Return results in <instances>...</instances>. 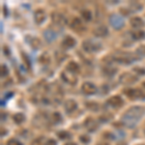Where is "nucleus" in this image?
<instances>
[{"mask_svg":"<svg viewBox=\"0 0 145 145\" xmlns=\"http://www.w3.org/2000/svg\"><path fill=\"white\" fill-rule=\"evenodd\" d=\"M124 10H125V8L121 9V11H122V12H124ZM129 14H130V12H125V15H129Z\"/></svg>","mask_w":145,"mask_h":145,"instance_id":"a19ab883","label":"nucleus"},{"mask_svg":"<svg viewBox=\"0 0 145 145\" xmlns=\"http://www.w3.org/2000/svg\"><path fill=\"white\" fill-rule=\"evenodd\" d=\"M65 110L67 113H72L78 108V104L74 100H67L64 105Z\"/></svg>","mask_w":145,"mask_h":145,"instance_id":"dca6fc26","label":"nucleus"},{"mask_svg":"<svg viewBox=\"0 0 145 145\" xmlns=\"http://www.w3.org/2000/svg\"><path fill=\"white\" fill-rule=\"evenodd\" d=\"M107 104L112 107H120L123 106L124 101L122 98L119 97V96H113V97H111L110 99H108Z\"/></svg>","mask_w":145,"mask_h":145,"instance_id":"ddd939ff","label":"nucleus"},{"mask_svg":"<svg viewBox=\"0 0 145 145\" xmlns=\"http://www.w3.org/2000/svg\"><path fill=\"white\" fill-rule=\"evenodd\" d=\"M61 78L66 83L70 84V85H74V84H76V82H78L76 76L74 74H72V72L68 71H64L61 72Z\"/></svg>","mask_w":145,"mask_h":145,"instance_id":"0eeeda50","label":"nucleus"},{"mask_svg":"<svg viewBox=\"0 0 145 145\" xmlns=\"http://www.w3.org/2000/svg\"><path fill=\"white\" fill-rule=\"evenodd\" d=\"M85 106L91 111H98L99 110V105L95 102H87L85 104Z\"/></svg>","mask_w":145,"mask_h":145,"instance_id":"393cba45","label":"nucleus"},{"mask_svg":"<svg viewBox=\"0 0 145 145\" xmlns=\"http://www.w3.org/2000/svg\"><path fill=\"white\" fill-rule=\"evenodd\" d=\"M134 72H137V74H140V76H143V74H145V69H144V68L135 67V68H134Z\"/></svg>","mask_w":145,"mask_h":145,"instance_id":"2f4dec72","label":"nucleus"},{"mask_svg":"<svg viewBox=\"0 0 145 145\" xmlns=\"http://www.w3.org/2000/svg\"><path fill=\"white\" fill-rule=\"evenodd\" d=\"M81 91L85 95H94L97 92V87L91 82H84L81 86Z\"/></svg>","mask_w":145,"mask_h":145,"instance_id":"1a4fd4ad","label":"nucleus"},{"mask_svg":"<svg viewBox=\"0 0 145 145\" xmlns=\"http://www.w3.org/2000/svg\"><path fill=\"white\" fill-rule=\"evenodd\" d=\"M112 116L110 114H105V115H101L99 119L100 121H102V122H107V121H109L111 119Z\"/></svg>","mask_w":145,"mask_h":145,"instance_id":"7c9ffc66","label":"nucleus"},{"mask_svg":"<svg viewBox=\"0 0 145 145\" xmlns=\"http://www.w3.org/2000/svg\"><path fill=\"white\" fill-rule=\"evenodd\" d=\"M7 145H22V144L17 139H10L7 142Z\"/></svg>","mask_w":145,"mask_h":145,"instance_id":"72a5a7b5","label":"nucleus"},{"mask_svg":"<svg viewBox=\"0 0 145 145\" xmlns=\"http://www.w3.org/2000/svg\"><path fill=\"white\" fill-rule=\"evenodd\" d=\"M66 70L68 72H72V74H78V72H80L79 65L76 62H74V61H70L69 63H68V65L66 67Z\"/></svg>","mask_w":145,"mask_h":145,"instance_id":"f3484780","label":"nucleus"},{"mask_svg":"<svg viewBox=\"0 0 145 145\" xmlns=\"http://www.w3.org/2000/svg\"><path fill=\"white\" fill-rule=\"evenodd\" d=\"M46 145H57V142L55 141L54 139H48V141L46 142Z\"/></svg>","mask_w":145,"mask_h":145,"instance_id":"e433bc0d","label":"nucleus"},{"mask_svg":"<svg viewBox=\"0 0 145 145\" xmlns=\"http://www.w3.org/2000/svg\"><path fill=\"white\" fill-rule=\"evenodd\" d=\"M82 48H83V50L88 53L97 52V51H100L102 50V44L98 41H94V40H92V39H88L83 42Z\"/></svg>","mask_w":145,"mask_h":145,"instance_id":"f03ea898","label":"nucleus"},{"mask_svg":"<svg viewBox=\"0 0 145 145\" xmlns=\"http://www.w3.org/2000/svg\"><path fill=\"white\" fill-rule=\"evenodd\" d=\"M46 12L44 11L43 9H38V10L34 13V20L38 25L42 24V23L46 20Z\"/></svg>","mask_w":145,"mask_h":145,"instance_id":"9b49d317","label":"nucleus"},{"mask_svg":"<svg viewBox=\"0 0 145 145\" xmlns=\"http://www.w3.org/2000/svg\"><path fill=\"white\" fill-rule=\"evenodd\" d=\"M104 137H106V138H107V139H113L114 137H115L112 133H109V132H106V134L104 135Z\"/></svg>","mask_w":145,"mask_h":145,"instance_id":"f704fd0d","label":"nucleus"},{"mask_svg":"<svg viewBox=\"0 0 145 145\" xmlns=\"http://www.w3.org/2000/svg\"><path fill=\"white\" fill-rule=\"evenodd\" d=\"M65 145H76V143H72V142H69V143H67V144H65Z\"/></svg>","mask_w":145,"mask_h":145,"instance_id":"79ce46f5","label":"nucleus"},{"mask_svg":"<svg viewBox=\"0 0 145 145\" xmlns=\"http://www.w3.org/2000/svg\"><path fill=\"white\" fill-rule=\"evenodd\" d=\"M79 139H80V141L83 142V143H88V142L90 141V137H88V135H81V137H79Z\"/></svg>","mask_w":145,"mask_h":145,"instance_id":"473e14b6","label":"nucleus"},{"mask_svg":"<svg viewBox=\"0 0 145 145\" xmlns=\"http://www.w3.org/2000/svg\"><path fill=\"white\" fill-rule=\"evenodd\" d=\"M51 20L54 24L58 25V26H64L67 23V18L64 15H62L61 13H57V12H54L51 15Z\"/></svg>","mask_w":145,"mask_h":145,"instance_id":"423d86ee","label":"nucleus"},{"mask_svg":"<svg viewBox=\"0 0 145 145\" xmlns=\"http://www.w3.org/2000/svg\"><path fill=\"white\" fill-rule=\"evenodd\" d=\"M103 72L107 76H113L117 72V69L114 68L112 65H106V67L103 68Z\"/></svg>","mask_w":145,"mask_h":145,"instance_id":"aec40b11","label":"nucleus"},{"mask_svg":"<svg viewBox=\"0 0 145 145\" xmlns=\"http://www.w3.org/2000/svg\"><path fill=\"white\" fill-rule=\"evenodd\" d=\"M39 62L43 65H48V63L50 62V55H48V53H44V54H42L39 58Z\"/></svg>","mask_w":145,"mask_h":145,"instance_id":"bb28decb","label":"nucleus"},{"mask_svg":"<svg viewBox=\"0 0 145 145\" xmlns=\"http://www.w3.org/2000/svg\"><path fill=\"white\" fill-rule=\"evenodd\" d=\"M28 39H29V40H27L28 44H29L30 46H31L33 50H39L42 46L41 40L39 38H37V37H28Z\"/></svg>","mask_w":145,"mask_h":145,"instance_id":"a211bd4d","label":"nucleus"},{"mask_svg":"<svg viewBox=\"0 0 145 145\" xmlns=\"http://www.w3.org/2000/svg\"><path fill=\"white\" fill-rule=\"evenodd\" d=\"M142 86H143V87L145 88V81H144V82H143V83H142Z\"/></svg>","mask_w":145,"mask_h":145,"instance_id":"37998d69","label":"nucleus"},{"mask_svg":"<svg viewBox=\"0 0 145 145\" xmlns=\"http://www.w3.org/2000/svg\"><path fill=\"white\" fill-rule=\"evenodd\" d=\"M97 145H109L107 142H100V143H98Z\"/></svg>","mask_w":145,"mask_h":145,"instance_id":"58836bf2","label":"nucleus"},{"mask_svg":"<svg viewBox=\"0 0 145 145\" xmlns=\"http://www.w3.org/2000/svg\"><path fill=\"white\" fill-rule=\"evenodd\" d=\"M130 23L132 25V27L134 28H141L144 26V22L141 18L139 17H134L131 18Z\"/></svg>","mask_w":145,"mask_h":145,"instance_id":"6ab92c4d","label":"nucleus"},{"mask_svg":"<svg viewBox=\"0 0 145 145\" xmlns=\"http://www.w3.org/2000/svg\"><path fill=\"white\" fill-rule=\"evenodd\" d=\"M137 54L142 57H145V45L143 46H139L137 50Z\"/></svg>","mask_w":145,"mask_h":145,"instance_id":"c756f323","label":"nucleus"},{"mask_svg":"<svg viewBox=\"0 0 145 145\" xmlns=\"http://www.w3.org/2000/svg\"><path fill=\"white\" fill-rule=\"evenodd\" d=\"M50 120H51V122H52L53 124H58V123H60V122L62 121V116H61V114H60L59 112H54V113H52V115H51Z\"/></svg>","mask_w":145,"mask_h":145,"instance_id":"b1692460","label":"nucleus"},{"mask_svg":"<svg viewBox=\"0 0 145 145\" xmlns=\"http://www.w3.org/2000/svg\"><path fill=\"white\" fill-rule=\"evenodd\" d=\"M76 45V41L74 38H72V36H66L64 38L62 42V46L64 48H67V50H69V48H72L74 46Z\"/></svg>","mask_w":145,"mask_h":145,"instance_id":"2eb2a0df","label":"nucleus"},{"mask_svg":"<svg viewBox=\"0 0 145 145\" xmlns=\"http://www.w3.org/2000/svg\"><path fill=\"white\" fill-rule=\"evenodd\" d=\"M114 60H115V62H118V63H120V64L130 65L134 62L135 57L128 54V53H123V54H121V55L114 56Z\"/></svg>","mask_w":145,"mask_h":145,"instance_id":"39448f33","label":"nucleus"},{"mask_svg":"<svg viewBox=\"0 0 145 145\" xmlns=\"http://www.w3.org/2000/svg\"><path fill=\"white\" fill-rule=\"evenodd\" d=\"M22 58H23V60H24V62H25V64H26V66L28 68H30V61H29V59H28V57L26 58V55H25L24 53H22Z\"/></svg>","mask_w":145,"mask_h":145,"instance_id":"c9c22d12","label":"nucleus"},{"mask_svg":"<svg viewBox=\"0 0 145 145\" xmlns=\"http://www.w3.org/2000/svg\"><path fill=\"white\" fill-rule=\"evenodd\" d=\"M32 145H43V144H42V140H41V138H38V139L35 140V141H33V143H32Z\"/></svg>","mask_w":145,"mask_h":145,"instance_id":"4c0bfd02","label":"nucleus"},{"mask_svg":"<svg viewBox=\"0 0 145 145\" xmlns=\"http://www.w3.org/2000/svg\"><path fill=\"white\" fill-rule=\"evenodd\" d=\"M117 145H128V144L126 143L125 141H120V142H119V143H118Z\"/></svg>","mask_w":145,"mask_h":145,"instance_id":"ea45409f","label":"nucleus"},{"mask_svg":"<svg viewBox=\"0 0 145 145\" xmlns=\"http://www.w3.org/2000/svg\"><path fill=\"white\" fill-rule=\"evenodd\" d=\"M93 33H94L95 36L100 37V38H103V37H106L108 34V29L106 25H99L93 30Z\"/></svg>","mask_w":145,"mask_h":145,"instance_id":"f8f14e48","label":"nucleus"},{"mask_svg":"<svg viewBox=\"0 0 145 145\" xmlns=\"http://www.w3.org/2000/svg\"><path fill=\"white\" fill-rule=\"evenodd\" d=\"M108 20H109V24L116 30H120L125 26V20H124V18L121 15L112 14L110 17H109Z\"/></svg>","mask_w":145,"mask_h":145,"instance_id":"7ed1b4c3","label":"nucleus"},{"mask_svg":"<svg viewBox=\"0 0 145 145\" xmlns=\"http://www.w3.org/2000/svg\"><path fill=\"white\" fill-rule=\"evenodd\" d=\"M9 74V69L6 65H1V78H6Z\"/></svg>","mask_w":145,"mask_h":145,"instance_id":"c85d7f7f","label":"nucleus"},{"mask_svg":"<svg viewBox=\"0 0 145 145\" xmlns=\"http://www.w3.org/2000/svg\"><path fill=\"white\" fill-rule=\"evenodd\" d=\"M133 40L135 41H140V40H143L145 38V31L142 30H137V31H134L131 34Z\"/></svg>","mask_w":145,"mask_h":145,"instance_id":"412c9836","label":"nucleus"},{"mask_svg":"<svg viewBox=\"0 0 145 145\" xmlns=\"http://www.w3.org/2000/svg\"><path fill=\"white\" fill-rule=\"evenodd\" d=\"M84 126H85V128L87 129L88 132H95V131L98 129V127H99L95 119L90 118V117L85 120V122H84Z\"/></svg>","mask_w":145,"mask_h":145,"instance_id":"4468645a","label":"nucleus"},{"mask_svg":"<svg viewBox=\"0 0 145 145\" xmlns=\"http://www.w3.org/2000/svg\"><path fill=\"white\" fill-rule=\"evenodd\" d=\"M81 18L84 20H86V22H89V20H92V14H91V12L89 10L84 9V10L81 11Z\"/></svg>","mask_w":145,"mask_h":145,"instance_id":"a878e982","label":"nucleus"},{"mask_svg":"<svg viewBox=\"0 0 145 145\" xmlns=\"http://www.w3.org/2000/svg\"><path fill=\"white\" fill-rule=\"evenodd\" d=\"M44 37H45V39L46 40V42L51 43V42H53L55 40L56 34L52 31V30H46L45 33H44Z\"/></svg>","mask_w":145,"mask_h":145,"instance_id":"4be33fe9","label":"nucleus"},{"mask_svg":"<svg viewBox=\"0 0 145 145\" xmlns=\"http://www.w3.org/2000/svg\"><path fill=\"white\" fill-rule=\"evenodd\" d=\"M144 114V108L141 106H133L128 109L122 116V122L129 128H133L139 122Z\"/></svg>","mask_w":145,"mask_h":145,"instance_id":"f257e3e1","label":"nucleus"},{"mask_svg":"<svg viewBox=\"0 0 145 145\" xmlns=\"http://www.w3.org/2000/svg\"><path fill=\"white\" fill-rule=\"evenodd\" d=\"M119 80L124 85H131V84H134L135 81H137V78L132 72H124L120 76Z\"/></svg>","mask_w":145,"mask_h":145,"instance_id":"20e7f679","label":"nucleus"},{"mask_svg":"<svg viewBox=\"0 0 145 145\" xmlns=\"http://www.w3.org/2000/svg\"><path fill=\"white\" fill-rule=\"evenodd\" d=\"M125 94L127 97L131 98V99H142L143 98V93L139 89L130 88L128 90H125Z\"/></svg>","mask_w":145,"mask_h":145,"instance_id":"9d476101","label":"nucleus"},{"mask_svg":"<svg viewBox=\"0 0 145 145\" xmlns=\"http://www.w3.org/2000/svg\"><path fill=\"white\" fill-rule=\"evenodd\" d=\"M70 26H71L72 30H74L76 32H83L85 30V26H84V24L81 22L80 18H72L71 23H70Z\"/></svg>","mask_w":145,"mask_h":145,"instance_id":"6e6552de","label":"nucleus"},{"mask_svg":"<svg viewBox=\"0 0 145 145\" xmlns=\"http://www.w3.org/2000/svg\"><path fill=\"white\" fill-rule=\"evenodd\" d=\"M57 137H59L60 139L65 140V139H69L71 137V135L69 134L68 132H65V131H61L57 134Z\"/></svg>","mask_w":145,"mask_h":145,"instance_id":"cd10ccee","label":"nucleus"},{"mask_svg":"<svg viewBox=\"0 0 145 145\" xmlns=\"http://www.w3.org/2000/svg\"><path fill=\"white\" fill-rule=\"evenodd\" d=\"M13 120H14V122H15L16 124L20 125V124L24 122L25 117H24V115H23L22 113H17V114H15V115H14Z\"/></svg>","mask_w":145,"mask_h":145,"instance_id":"5701e85b","label":"nucleus"}]
</instances>
